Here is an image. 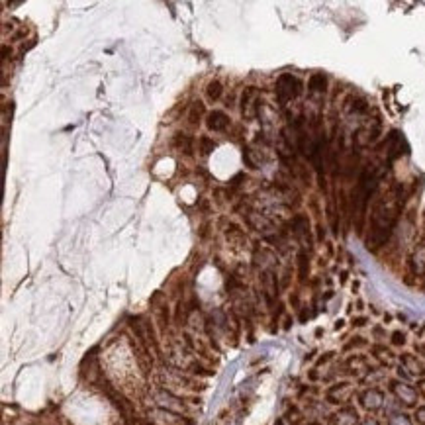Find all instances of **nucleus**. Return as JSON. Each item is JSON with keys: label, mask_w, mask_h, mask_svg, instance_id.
<instances>
[{"label": "nucleus", "mask_w": 425, "mask_h": 425, "mask_svg": "<svg viewBox=\"0 0 425 425\" xmlns=\"http://www.w3.org/2000/svg\"><path fill=\"white\" fill-rule=\"evenodd\" d=\"M302 94V83L300 79L292 75H281L277 81V100L281 106H286L290 100L298 98Z\"/></svg>", "instance_id": "2"}, {"label": "nucleus", "mask_w": 425, "mask_h": 425, "mask_svg": "<svg viewBox=\"0 0 425 425\" xmlns=\"http://www.w3.org/2000/svg\"><path fill=\"white\" fill-rule=\"evenodd\" d=\"M308 271H310V259H308V253L306 251H300L298 253V277L302 283H306L308 279Z\"/></svg>", "instance_id": "16"}, {"label": "nucleus", "mask_w": 425, "mask_h": 425, "mask_svg": "<svg viewBox=\"0 0 425 425\" xmlns=\"http://www.w3.org/2000/svg\"><path fill=\"white\" fill-rule=\"evenodd\" d=\"M418 386H420V392H422V394L425 396V380H422V382H420Z\"/></svg>", "instance_id": "24"}, {"label": "nucleus", "mask_w": 425, "mask_h": 425, "mask_svg": "<svg viewBox=\"0 0 425 425\" xmlns=\"http://www.w3.org/2000/svg\"><path fill=\"white\" fill-rule=\"evenodd\" d=\"M418 351H420V353H424V355H425V345H418Z\"/></svg>", "instance_id": "27"}, {"label": "nucleus", "mask_w": 425, "mask_h": 425, "mask_svg": "<svg viewBox=\"0 0 425 425\" xmlns=\"http://www.w3.org/2000/svg\"><path fill=\"white\" fill-rule=\"evenodd\" d=\"M261 283H263V290L267 296V302L273 304L275 298L279 296V281L275 271H261Z\"/></svg>", "instance_id": "6"}, {"label": "nucleus", "mask_w": 425, "mask_h": 425, "mask_svg": "<svg viewBox=\"0 0 425 425\" xmlns=\"http://www.w3.org/2000/svg\"><path fill=\"white\" fill-rule=\"evenodd\" d=\"M402 363L406 365V370L410 374H425V367L412 355H402Z\"/></svg>", "instance_id": "15"}, {"label": "nucleus", "mask_w": 425, "mask_h": 425, "mask_svg": "<svg viewBox=\"0 0 425 425\" xmlns=\"http://www.w3.org/2000/svg\"><path fill=\"white\" fill-rule=\"evenodd\" d=\"M343 323H345V321H343V319H339V321L335 323V329H341V327H343Z\"/></svg>", "instance_id": "25"}, {"label": "nucleus", "mask_w": 425, "mask_h": 425, "mask_svg": "<svg viewBox=\"0 0 425 425\" xmlns=\"http://www.w3.org/2000/svg\"><path fill=\"white\" fill-rule=\"evenodd\" d=\"M392 343H394V345H404V343H406V335H404L402 331H394V333H392Z\"/></svg>", "instance_id": "20"}, {"label": "nucleus", "mask_w": 425, "mask_h": 425, "mask_svg": "<svg viewBox=\"0 0 425 425\" xmlns=\"http://www.w3.org/2000/svg\"><path fill=\"white\" fill-rule=\"evenodd\" d=\"M404 200H406V196H404L402 186H394L392 192L388 190L386 194H382L376 200L374 210H372V218H370V237H368L370 249H378L388 241V237H390V233H392V229L400 218V212L404 208Z\"/></svg>", "instance_id": "1"}, {"label": "nucleus", "mask_w": 425, "mask_h": 425, "mask_svg": "<svg viewBox=\"0 0 425 425\" xmlns=\"http://www.w3.org/2000/svg\"><path fill=\"white\" fill-rule=\"evenodd\" d=\"M357 412L351 408H343L337 416H335V425H357Z\"/></svg>", "instance_id": "14"}, {"label": "nucleus", "mask_w": 425, "mask_h": 425, "mask_svg": "<svg viewBox=\"0 0 425 425\" xmlns=\"http://www.w3.org/2000/svg\"><path fill=\"white\" fill-rule=\"evenodd\" d=\"M410 267L416 275H425V241H422L410 257Z\"/></svg>", "instance_id": "10"}, {"label": "nucleus", "mask_w": 425, "mask_h": 425, "mask_svg": "<svg viewBox=\"0 0 425 425\" xmlns=\"http://www.w3.org/2000/svg\"><path fill=\"white\" fill-rule=\"evenodd\" d=\"M361 404L367 408V410H378L382 404H384V394L376 388H368L361 394Z\"/></svg>", "instance_id": "8"}, {"label": "nucleus", "mask_w": 425, "mask_h": 425, "mask_svg": "<svg viewBox=\"0 0 425 425\" xmlns=\"http://www.w3.org/2000/svg\"><path fill=\"white\" fill-rule=\"evenodd\" d=\"M308 88H310L312 94H321V92H325V90H327V77H325L323 73L312 75V79H310V83H308Z\"/></svg>", "instance_id": "13"}, {"label": "nucleus", "mask_w": 425, "mask_h": 425, "mask_svg": "<svg viewBox=\"0 0 425 425\" xmlns=\"http://www.w3.org/2000/svg\"><path fill=\"white\" fill-rule=\"evenodd\" d=\"M416 420H418V424L425 425V406L418 408V412H416Z\"/></svg>", "instance_id": "22"}, {"label": "nucleus", "mask_w": 425, "mask_h": 425, "mask_svg": "<svg viewBox=\"0 0 425 425\" xmlns=\"http://www.w3.org/2000/svg\"><path fill=\"white\" fill-rule=\"evenodd\" d=\"M202 114H204V104H202L200 100L192 102V106H190V112H188V122H190L192 126H198V124H200V118H202Z\"/></svg>", "instance_id": "18"}, {"label": "nucleus", "mask_w": 425, "mask_h": 425, "mask_svg": "<svg viewBox=\"0 0 425 425\" xmlns=\"http://www.w3.org/2000/svg\"><path fill=\"white\" fill-rule=\"evenodd\" d=\"M200 151H202V155H210L216 147H218V143L214 142V140H210V138H200Z\"/></svg>", "instance_id": "19"}, {"label": "nucleus", "mask_w": 425, "mask_h": 425, "mask_svg": "<svg viewBox=\"0 0 425 425\" xmlns=\"http://www.w3.org/2000/svg\"><path fill=\"white\" fill-rule=\"evenodd\" d=\"M222 94H224V86H222L220 81H212V83H208V86H206V96H208L212 102L220 100Z\"/></svg>", "instance_id": "17"}, {"label": "nucleus", "mask_w": 425, "mask_h": 425, "mask_svg": "<svg viewBox=\"0 0 425 425\" xmlns=\"http://www.w3.org/2000/svg\"><path fill=\"white\" fill-rule=\"evenodd\" d=\"M353 323H355V325H365V323H367V319H365V317H357Z\"/></svg>", "instance_id": "23"}, {"label": "nucleus", "mask_w": 425, "mask_h": 425, "mask_svg": "<svg viewBox=\"0 0 425 425\" xmlns=\"http://www.w3.org/2000/svg\"><path fill=\"white\" fill-rule=\"evenodd\" d=\"M155 402H157V406L161 410H167V412H182L184 410L182 400H178L176 396H172L167 390H157L155 392Z\"/></svg>", "instance_id": "4"}, {"label": "nucleus", "mask_w": 425, "mask_h": 425, "mask_svg": "<svg viewBox=\"0 0 425 425\" xmlns=\"http://www.w3.org/2000/svg\"><path fill=\"white\" fill-rule=\"evenodd\" d=\"M390 425H410V420L406 416H394L390 418Z\"/></svg>", "instance_id": "21"}, {"label": "nucleus", "mask_w": 425, "mask_h": 425, "mask_svg": "<svg viewBox=\"0 0 425 425\" xmlns=\"http://www.w3.org/2000/svg\"><path fill=\"white\" fill-rule=\"evenodd\" d=\"M363 425H378L374 420H367V422H363Z\"/></svg>", "instance_id": "26"}, {"label": "nucleus", "mask_w": 425, "mask_h": 425, "mask_svg": "<svg viewBox=\"0 0 425 425\" xmlns=\"http://www.w3.org/2000/svg\"><path fill=\"white\" fill-rule=\"evenodd\" d=\"M392 390H394V394L402 400V404H406V406H414V404L418 402V390H414L410 384L392 382Z\"/></svg>", "instance_id": "7"}, {"label": "nucleus", "mask_w": 425, "mask_h": 425, "mask_svg": "<svg viewBox=\"0 0 425 425\" xmlns=\"http://www.w3.org/2000/svg\"><path fill=\"white\" fill-rule=\"evenodd\" d=\"M226 237H227V241H229V245H231L233 249H245L247 237H245L243 229H241L237 224H229V226H227Z\"/></svg>", "instance_id": "9"}, {"label": "nucleus", "mask_w": 425, "mask_h": 425, "mask_svg": "<svg viewBox=\"0 0 425 425\" xmlns=\"http://www.w3.org/2000/svg\"><path fill=\"white\" fill-rule=\"evenodd\" d=\"M290 226H292V231H294L304 243L308 241V245H310V222H308V218H306V216H296Z\"/></svg>", "instance_id": "11"}, {"label": "nucleus", "mask_w": 425, "mask_h": 425, "mask_svg": "<svg viewBox=\"0 0 425 425\" xmlns=\"http://www.w3.org/2000/svg\"><path fill=\"white\" fill-rule=\"evenodd\" d=\"M263 106V100L259 98V90L257 86H247L241 94V116L243 120H253L255 116H259V110Z\"/></svg>", "instance_id": "3"}, {"label": "nucleus", "mask_w": 425, "mask_h": 425, "mask_svg": "<svg viewBox=\"0 0 425 425\" xmlns=\"http://www.w3.org/2000/svg\"><path fill=\"white\" fill-rule=\"evenodd\" d=\"M206 126L210 132H216V134H222L229 128V118L226 116V112L222 110H214V112H208L206 116Z\"/></svg>", "instance_id": "5"}, {"label": "nucleus", "mask_w": 425, "mask_h": 425, "mask_svg": "<svg viewBox=\"0 0 425 425\" xmlns=\"http://www.w3.org/2000/svg\"><path fill=\"white\" fill-rule=\"evenodd\" d=\"M172 147L184 155H192L194 151V140L190 136H184V134H176L174 140H172Z\"/></svg>", "instance_id": "12"}]
</instances>
